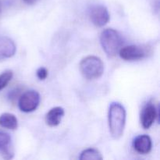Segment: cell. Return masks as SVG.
Wrapping results in <instances>:
<instances>
[{
  "mask_svg": "<svg viewBox=\"0 0 160 160\" xmlns=\"http://www.w3.org/2000/svg\"><path fill=\"white\" fill-rule=\"evenodd\" d=\"M124 41L121 34L112 28H107L102 31L100 35V44L103 51L109 57L117 56L123 47Z\"/></svg>",
  "mask_w": 160,
  "mask_h": 160,
  "instance_id": "2",
  "label": "cell"
},
{
  "mask_svg": "<svg viewBox=\"0 0 160 160\" xmlns=\"http://www.w3.org/2000/svg\"><path fill=\"white\" fill-rule=\"evenodd\" d=\"M89 18L94 25L102 28L107 24L110 16L106 6L102 5H95L89 9Z\"/></svg>",
  "mask_w": 160,
  "mask_h": 160,
  "instance_id": "6",
  "label": "cell"
},
{
  "mask_svg": "<svg viewBox=\"0 0 160 160\" xmlns=\"http://www.w3.org/2000/svg\"><path fill=\"white\" fill-rule=\"evenodd\" d=\"M13 73L12 70H8L0 74V91L4 89L12 80Z\"/></svg>",
  "mask_w": 160,
  "mask_h": 160,
  "instance_id": "13",
  "label": "cell"
},
{
  "mask_svg": "<svg viewBox=\"0 0 160 160\" xmlns=\"http://www.w3.org/2000/svg\"><path fill=\"white\" fill-rule=\"evenodd\" d=\"M23 1H24L25 2L28 3V4H33V3L35 2L37 0H23Z\"/></svg>",
  "mask_w": 160,
  "mask_h": 160,
  "instance_id": "15",
  "label": "cell"
},
{
  "mask_svg": "<svg viewBox=\"0 0 160 160\" xmlns=\"http://www.w3.org/2000/svg\"><path fill=\"white\" fill-rule=\"evenodd\" d=\"M80 70L86 79H98L101 78L104 73V63L98 56H86L80 62Z\"/></svg>",
  "mask_w": 160,
  "mask_h": 160,
  "instance_id": "3",
  "label": "cell"
},
{
  "mask_svg": "<svg viewBox=\"0 0 160 160\" xmlns=\"http://www.w3.org/2000/svg\"><path fill=\"white\" fill-rule=\"evenodd\" d=\"M36 75H37L38 78L41 81H44L48 77V70L45 67H40L37 70L36 72Z\"/></svg>",
  "mask_w": 160,
  "mask_h": 160,
  "instance_id": "14",
  "label": "cell"
},
{
  "mask_svg": "<svg viewBox=\"0 0 160 160\" xmlns=\"http://www.w3.org/2000/svg\"><path fill=\"white\" fill-rule=\"evenodd\" d=\"M65 111L63 108L60 106H56L50 109L45 115V123L48 126L54 128L58 126L61 123V120L63 118Z\"/></svg>",
  "mask_w": 160,
  "mask_h": 160,
  "instance_id": "10",
  "label": "cell"
},
{
  "mask_svg": "<svg viewBox=\"0 0 160 160\" xmlns=\"http://www.w3.org/2000/svg\"><path fill=\"white\" fill-rule=\"evenodd\" d=\"M133 148L139 154H148L151 152L152 148V142L151 138L147 134L138 135L134 139Z\"/></svg>",
  "mask_w": 160,
  "mask_h": 160,
  "instance_id": "8",
  "label": "cell"
},
{
  "mask_svg": "<svg viewBox=\"0 0 160 160\" xmlns=\"http://www.w3.org/2000/svg\"><path fill=\"white\" fill-rule=\"evenodd\" d=\"M126 109L120 102H113L108 111V123L109 132L114 139H120L123 136L126 125Z\"/></svg>",
  "mask_w": 160,
  "mask_h": 160,
  "instance_id": "1",
  "label": "cell"
},
{
  "mask_svg": "<svg viewBox=\"0 0 160 160\" xmlns=\"http://www.w3.org/2000/svg\"><path fill=\"white\" fill-rule=\"evenodd\" d=\"M2 11V3H1V2H0V12H1Z\"/></svg>",
  "mask_w": 160,
  "mask_h": 160,
  "instance_id": "16",
  "label": "cell"
},
{
  "mask_svg": "<svg viewBox=\"0 0 160 160\" xmlns=\"http://www.w3.org/2000/svg\"><path fill=\"white\" fill-rule=\"evenodd\" d=\"M79 159L81 160H102L103 157L98 149L90 148L84 150L81 153Z\"/></svg>",
  "mask_w": 160,
  "mask_h": 160,
  "instance_id": "12",
  "label": "cell"
},
{
  "mask_svg": "<svg viewBox=\"0 0 160 160\" xmlns=\"http://www.w3.org/2000/svg\"><path fill=\"white\" fill-rule=\"evenodd\" d=\"M16 51L17 47L13 41L6 36L0 35V60L12 57Z\"/></svg>",
  "mask_w": 160,
  "mask_h": 160,
  "instance_id": "9",
  "label": "cell"
},
{
  "mask_svg": "<svg viewBox=\"0 0 160 160\" xmlns=\"http://www.w3.org/2000/svg\"><path fill=\"white\" fill-rule=\"evenodd\" d=\"M120 58L125 61L140 60L147 57L148 51L146 47L142 45H131L122 47L119 51Z\"/></svg>",
  "mask_w": 160,
  "mask_h": 160,
  "instance_id": "5",
  "label": "cell"
},
{
  "mask_svg": "<svg viewBox=\"0 0 160 160\" xmlns=\"http://www.w3.org/2000/svg\"><path fill=\"white\" fill-rule=\"evenodd\" d=\"M40 100L41 98L38 92L34 90L28 91L19 98V109L23 112H34L38 107Z\"/></svg>",
  "mask_w": 160,
  "mask_h": 160,
  "instance_id": "4",
  "label": "cell"
},
{
  "mask_svg": "<svg viewBox=\"0 0 160 160\" xmlns=\"http://www.w3.org/2000/svg\"><path fill=\"white\" fill-rule=\"evenodd\" d=\"M159 117V109L153 103L148 102L141 112V123L144 129H149Z\"/></svg>",
  "mask_w": 160,
  "mask_h": 160,
  "instance_id": "7",
  "label": "cell"
},
{
  "mask_svg": "<svg viewBox=\"0 0 160 160\" xmlns=\"http://www.w3.org/2000/svg\"><path fill=\"white\" fill-rule=\"evenodd\" d=\"M0 126L9 130H16L18 127V120L13 114L5 112L0 116Z\"/></svg>",
  "mask_w": 160,
  "mask_h": 160,
  "instance_id": "11",
  "label": "cell"
}]
</instances>
